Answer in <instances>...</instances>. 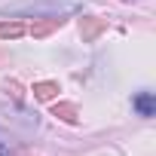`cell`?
<instances>
[{"label": "cell", "mask_w": 156, "mask_h": 156, "mask_svg": "<svg viewBox=\"0 0 156 156\" xmlns=\"http://www.w3.org/2000/svg\"><path fill=\"white\" fill-rule=\"evenodd\" d=\"M52 116H55V119H61V122H67V126H76V119H80L76 107H73V104H67V101L52 104Z\"/></svg>", "instance_id": "cell-5"}, {"label": "cell", "mask_w": 156, "mask_h": 156, "mask_svg": "<svg viewBox=\"0 0 156 156\" xmlns=\"http://www.w3.org/2000/svg\"><path fill=\"white\" fill-rule=\"evenodd\" d=\"M0 156H16V153H12V147H9L6 141H0Z\"/></svg>", "instance_id": "cell-9"}, {"label": "cell", "mask_w": 156, "mask_h": 156, "mask_svg": "<svg viewBox=\"0 0 156 156\" xmlns=\"http://www.w3.org/2000/svg\"><path fill=\"white\" fill-rule=\"evenodd\" d=\"M3 89H6V92H12V98H16V104H22V86H19L16 80H9V83H6Z\"/></svg>", "instance_id": "cell-8"}, {"label": "cell", "mask_w": 156, "mask_h": 156, "mask_svg": "<svg viewBox=\"0 0 156 156\" xmlns=\"http://www.w3.org/2000/svg\"><path fill=\"white\" fill-rule=\"evenodd\" d=\"M58 92H61V89H58V83H55V80H43V83H34V98H37V101H52Z\"/></svg>", "instance_id": "cell-6"}, {"label": "cell", "mask_w": 156, "mask_h": 156, "mask_svg": "<svg viewBox=\"0 0 156 156\" xmlns=\"http://www.w3.org/2000/svg\"><path fill=\"white\" fill-rule=\"evenodd\" d=\"M64 25V16H46L43 22H34L31 25V37L34 40H43V37H49L52 31H58Z\"/></svg>", "instance_id": "cell-2"}, {"label": "cell", "mask_w": 156, "mask_h": 156, "mask_svg": "<svg viewBox=\"0 0 156 156\" xmlns=\"http://www.w3.org/2000/svg\"><path fill=\"white\" fill-rule=\"evenodd\" d=\"M28 28L22 22H0V40H19Z\"/></svg>", "instance_id": "cell-7"}, {"label": "cell", "mask_w": 156, "mask_h": 156, "mask_svg": "<svg viewBox=\"0 0 156 156\" xmlns=\"http://www.w3.org/2000/svg\"><path fill=\"white\" fill-rule=\"evenodd\" d=\"M83 9V0H25V3H12L6 6L3 12L9 16H67V12H76Z\"/></svg>", "instance_id": "cell-1"}, {"label": "cell", "mask_w": 156, "mask_h": 156, "mask_svg": "<svg viewBox=\"0 0 156 156\" xmlns=\"http://www.w3.org/2000/svg\"><path fill=\"white\" fill-rule=\"evenodd\" d=\"M104 28H107L104 19H83V22H80V37H83V43H92Z\"/></svg>", "instance_id": "cell-4"}, {"label": "cell", "mask_w": 156, "mask_h": 156, "mask_svg": "<svg viewBox=\"0 0 156 156\" xmlns=\"http://www.w3.org/2000/svg\"><path fill=\"white\" fill-rule=\"evenodd\" d=\"M132 107L138 110V116L150 119V116L156 113V95H153V92H138V95L132 98Z\"/></svg>", "instance_id": "cell-3"}]
</instances>
